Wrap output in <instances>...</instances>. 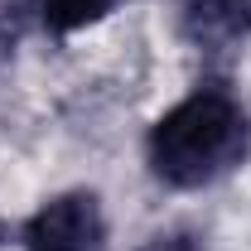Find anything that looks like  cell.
<instances>
[{
	"label": "cell",
	"instance_id": "cell-1",
	"mask_svg": "<svg viewBox=\"0 0 251 251\" xmlns=\"http://www.w3.org/2000/svg\"><path fill=\"white\" fill-rule=\"evenodd\" d=\"M251 150V116L237 97L208 82L174 101L145 140L150 174L169 188H208L227 179Z\"/></svg>",
	"mask_w": 251,
	"mask_h": 251
},
{
	"label": "cell",
	"instance_id": "cell-2",
	"mask_svg": "<svg viewBox=\"0 0 251 251\" xmlns=\"http://www.w3.org/2000/svg\"><path fill=\"white\" fill-rule=\"evenodd\" d=\"M25 251H106V218L97 193H58L25 222Z\"/></svg>",
	"mask_w": 251,
	"mask_h": 251
},
{
	"label": "cell",
	"instance_id": "cell-3",
	"mask_svg": "<svg viewBox=\"0 0 251 251\" xmlns=\"http://www.w3.org/2000/svg\"><path fill=\"white\" fill-rule=\"evenodd\" d=\"M184 25L198 44H232L251 29V0H188Z\"/></svg>",
	"mask_w": 251,
	"mask_h": 251
},
{
	"label": "cell",
	"instance_id": "cell-4",
	"mask_svg": "<svg viewBox=\"0 0 251 251\" xmlns=\"http://www.w3.org/2000/svg\"><path fill=\"white\" fill-rule=\"evenodd\" d=\"M121 0H39V10H44V25L53 34H77L97 25V20H106L111 10H116Z\"/></svg>",
	"mask_w": 251,
	"mask_h": 251
},
{
	"label": "cell",
	"instance_id": "cell-5",
	"mask_svg": "<svg viewBox=\"0 0 251 251\" xmlns=\"http://www.w3.org/2000/svg\"><path fill=\"white\" fill-rule=\"evenodd\" d=\"M150 251H198V247H193L188 237H159V242H155Z\"/></svg>",
	"mask_w": 251,
	"mask_h": 251
}]
</instances>
